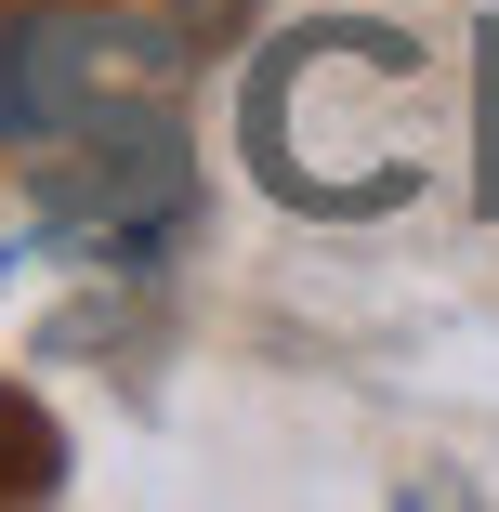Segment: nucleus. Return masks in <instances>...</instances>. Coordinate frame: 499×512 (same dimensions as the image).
I'll return each instance as SVG.
<instances>
[{"instance_id": "obj_1", "label": "nucleus", "mask_w": 499, "mask_h": 512, "mask_svg": "<svg viewBox=\"0 0 499 512\" xmlns=\"http://www.w3.org/2000/svg\"><path fill=\"white\" fill-rule=\"evenodd\" d=\"M250 158L289 211H394L434 158V106H421V53L394 27H289L250 66Z\"/></svg>"}, {"instance_id": "obj_2", "label": "nucleus", "mask_w": 499, "mask_h": 512, "mask_svg": "<svg viewBox=\"0 0 499 512\" xmlns=\"http://www.w3.org/2000/svg\"><path fill=\"white\" fill-rule=\"evenodd\" d=\"M0 106L53 145H92V132H158L171 119V53L145 27H106V14H40L0 53Z\"/></svg>"}]
</instances>
